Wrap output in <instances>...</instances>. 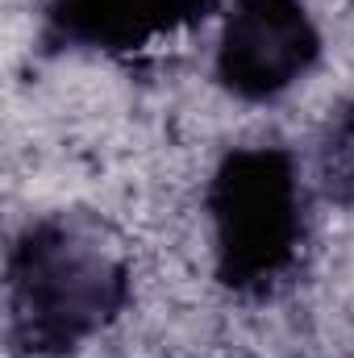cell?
<instances>
[{"label": "cell", "instance_id": "7a4b0ae2", "mask_svg": "<svg viewBox=\"0 0 354 358\" xmlns=\"http://www.w3.org/2000/svg\"><path fill=\"white\" fill-rule=\"evenodd\" d=\"M213 279L234 296H271L300 263L309 192L300 163L279 142L229 146L204 187Z\"/></svg>", "mask_w": 354, "mask_h": 358}, {"label": "cell", "instance_id": "5b68a950", "mask_svg": "<svg viewBox=\"0 0 354 358\" xmlns=\"http://www.w3.org/2000/svg\"><path fill=\"white\" fill-rule=\"evenodd\" d=\"M313 176H317V192L330 204L354 208V100H342L338 108H330L317 134Z\"/></svg>", "mask_w": 354, "mask_h": 358}, {"label": "cell", "instance_id": "3957f363", "mask_svg": "<svg viewBox=\"0 0 354 358\" xmlns=\"http://www.w3.org/2000/svg\"><path fill=\"white\" fill-rule=\"evenodd\" d=\"M325 55L304 0H225L213 46V84L242 104H275L304 84Z\"/></svg>", "mask_w": 354, "mask_h": 358}, {"label": "cell", "instance_id": "6da1fadb", "mask_svg": "<svg viewBox=\"0 0 354 358\" xmlns=\"http://www.w3.org/2000/svg\"><path fill=\"white\" fill-rule=\"evenodd\" d=\"M125 255L84 213L29 217L4 255V338L17 358H76L129 308Z\"/></svg>", "mask_w": 354, "mask_h": 358}, {"label": "cell", "instance_id": "277c9868", "mask_svg": "<svg viewBox=\"0 0 354 358\" xmlns=\"http://www.w3.org/2000/svg\"><path fill=\"white\" fill-rule=\"evenodd\" d=\"M217 8L225 0H42L38 38L55 55H134Z\"/></svg>", "mask_w": 354, "mask_h": 358}]
</instances>
